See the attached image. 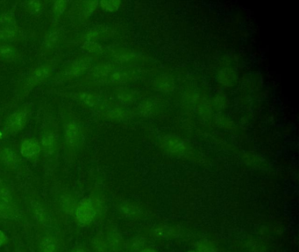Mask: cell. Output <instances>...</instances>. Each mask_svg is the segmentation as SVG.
<instances>
[{
    "label": "cell",
    "instance_id": "7c38bea8",
    "mask_svg": "<svg viewBox=\"0 0 299 252\" xmlns=\"http://www.w3.org/2000/svg\"><path fill=\"white\" fill-rule=\"evenodd\" d=\"M15 57V51L9 46L0 47V59L4 60H11Z\"/></svg>",
    "mask_w": 299,
    "mask_h": 252
},
{
    "label": "cell",
    "instance_id": "d6986e66",
    "mask_svg": "<svg viewBox=\"0 0 299 252\" xmlns=\"http://www.w3.org/2000/svg\"><path fill=\"white\" fill-rule=\"evenodd\" d=\"M84 48L90 52H96V51H99V49H100V47L98 44L92 42H88L87 43H85Z\"/></svg>",
    "mask_w": 299,
    "mask_h": 252
},
{
    "label": "cell",
    "instance_id": "ba28073f",
    "mask_svg": "<svg viewBox=\"0 0 299 252\" xmlns=\"http://www.w3.org/2000/svg\"><path fill=\"white\" fill-rule=\"evenodd\" d=\"M90 67V61L88 60H78L74 62L71 67V74L74 76L82 75Z\"/></svg>",
    "mask_w": 299,
    "mask_h": 252
},
{
    "label": "cell",
    "instance_id": "44dd1931",
    "mask_svg": "<svg viewBox=\"0 0 299 252\" xmlns=\"http://www.w3.org/2000/svg\"><path fill=\"white\" fill-rule=\"evenodd\" d=\"M80 99L83 100L84 102L87 103L89 105L92 106L94 104V98H92L90 95L83 94V96H81Z\"/></svg>",
    "mask_w": 299,
    "mask_h": 252
},
{
    "label": "cell",
    "instance_id": "4fadbf2b",
    "mask_svg": "<svg viewBox=\"0 0 299 252\" xmlns=\"http://www.w3.org/2000/svg\"><path fill=\"white\" fill-rule=\"evenodd\" d=\"M197 252H218V249L213 243L209 241H201L197 244Z\"/></svg>",
    "mask_w": 299,
    "mask_h": 252
},
{
    "label": "cell",
    "instance_id": "e0dca14e",
    "mask_svg": "<svg viewBox=\"0 0 299 252\" xmlns=\"http://www.w3.org/2000/svg\"><path fill=\"white\" fill-rule=\"evenodd\" d=\"M16 34L14 27H4L2 30H0V39H10L12 38Z\"/></svg>",
    "mask_w": 299,
    "mask_h": 252
},
{
    "label": "cell",
    "instance_id": "7402d4cb",
    "mask_svg": "<svg viewBox=\"0 0 299 252\" xmlns=\"http://www.w3.org/2000/svg\"><path fill=\"white\" fill-rule=\"evenodd\" d=\"M6 241H7L6 235L2 230H0V248L6 243Z\"/></svg>",
    "mask_w": 299,
    "mask_h": 252
},
{
    "label": "cell",
    "instance_id": "ffe728a7",
    "mask_svg": "<svg viewBox=\"0 0 299 252\" xmlns=\"http://www.w3.org/2000/svg\"><path fill=\"white\" fill-rule=\"evenodd\" d=\"M28 8L32 12H37L41 9V3L39 1H32L28 3Z\"/></svg>",
    "mask_w": 299,
    "mask_h": 252
},
{
    "label": "cell",
    "instance_id": "52a82bcc",
    "mask_svg": "<svg viewBox=\"0 0 299 252\" xmlns=\"http://www.w3.org/2000/svg\"><path fill=\"white\" fill-rule=\"evenodd\" d=\"M11 202V196L7 190L0 191V215L8 216L9 204Z\"/></svg>",
    "mask_w": 299,
    "mask_h": 252
},
{
    "label": "cell",
    "instance_id": "277c9868",
    "mask_svg": "<svg viewBox=\"0 0 299 252\" xmlns=\"http://www.w3.org/2000/svg\"><path fill=\"white\" fill-rule=\"evenodd\" d=\"M50 73H51V68L48 66H42V67L36 68L31 74L30 77H29V83L31 84L42 83L49 77Z\"/></svg>",
    "mask_w": 299,
    "mask_h": 252
},
{
    "label": "cell",
    "instance_id": "9a60e30c",
    "mask_svg": "<svg viewBox=\"0 0 299 252\" xmlns=\"http://www.w3.org/2000/svg\"><path fill=\"white\" fill-rule=\"evenodd\" d=\"M168 149L171 150L172 153H178V154H182L184 150V147L182 146L181 142H179V140H170Z\"/></svg>",
    "mask_w": 299,
    "mask_h": 252
},
{
    "label": "cell",
    "instance_id": "2e32d148",
    "mask_svg": "<svg viewBox=\"0 0 299 252\" xmlns=\"http://www.w3.org/2000/svg\"><path fill=\"white\" fill-rule=\"evenodd\" d=\"M97 4L98 2H83V5L81 6L83 14L90 15L97 7Z\"/></svg>",
    "mask_w": 299,
    "mask_h": 252
},
{
    "label": "cell",
    "instance_id": "8992f818",
    "mask_svg": "<svg viewBox=\"0 0 299 252\" xmlns=\"http://www.w3.org/2000/svg\"><path fill=\"white\" fill-rule=\"evenodd\" d=\"M58 136L54 132H49L42 137V145L48 151H52L57 145Z\"/></svg>",
    "mask_w": 299,
    "mask_h": 252
},
{
    "label": "cell",
    "instance_id": "3957f363",
    "mask_svg": "<svg viewBox=\"0 0 299 252\" xmlns=\"http://www.w3.org/2000/svg\"><path fill=\"white\" fill-rule=\"evenodd\" d=\"M41 151L38 142L34 140H25L21 145L20 152L25 158H32L37 156Z\"/></svg>",
    "mask_w": 299,
    "mask_h": 252
},
{
    "label": "cell",
    "instance_id": "484cf974",
    "mask_svg": "<svg viewBox=\"0 0 299 252\" xmlns=\"http://www.w3.org/2000/svg\"><path fill=\"white\" fill-rule=\"evenodd\" d=\"M0 183H1V179H0Z\"/></svg>",
    "mask_w": 299,
    "mask_h": 252
},
{
    "label": "cell",
    "instance_id": "9c48e42d",
    "mask_svg": "<svg viewBox=\"0 0 299 252\" xmlns=\"http://www.w3.org/2000/svg\"><path fill=\"white\" fill-rule=\"evenodd\" d=\"M57 244L55 238L44 237L41 243V252H57Z\"/></svg>",
    "mask_w": 299,
    "mask_h": 252
},
{
    "label": "cell",
    "instance_id": "ac0fdd59",
    "mask_svg": "<svg viewBox=\"0 0 299 252\" xmlns=\"http://www.w3.org/2000/svg\"><path fill=\"white\" fill-rule=\"evenodd\" d=\"M67 5H68V2H66V1H58L54 5V11L57 14H61L66 10Z\"/></svg>",
    "mask_w": 299,
    "mask_h": 252
},
{
    "label": "cell",
    "instance_id": "d4e9b609",
    "mask_svg": "<svg viewBox=\"0 0 299 252\" xmlns=\"http://www.w3.org/2000/svg\"><path fill=\"white\" fill-rule=\"evenodd\" d=\"M196 252V251H189V252Z\"/></svg>",
    "mask_w": 299,
    "mask_h": 252
},
{
    "label": "cell",
    "instance_id": "30bf717a",
    "mask_svg": "<svg viewBox=\"0 0 299 252\" xmlns=\"http://www.w3.org/2000/svg\"><path fill=\"white\" fill-rule=\"evenodd\" d=\"M61 205L62 208L64 209L68 214L74 215L75 210H76V201L73 199L71 196H63L61 201Z\"/></svg>",
    "mask_w": 299,
    "mask_h": 252
},
{
    "label": "cell",
    "instance_id": "7a4b0ae2",
    "mask_svg": "<svg viewBox=\"0 0 299 252\" xmlns=\"http://www.w3.org/2000/svg\"><path fill=\"white\" fill-rule=\"evenodd\" d=\"M27 113L25 111H18V112L12 114L9 117L7 122V129L11 133H16L22 130L27 123Z\"/></svg>",
    "mask_w": 299,
    "mask_h": 252
},
{
    "label": "cell",
    "instance_id": "5b68a950",
    "mask_svg": "<svg viewBox=\"0 0 299 252\" xmlns=\"http://www.w3.org/2000/svg\"><path fill=\"white\" fill-rule=\"evenodd\" d=\"M65 139L69 147H74L78 139V128L75 123H69L65 131Z\"/></svg>",
    "mask_w": 299,
    "mask_h": 252
},
{
    "label": "cell",
    "instance_id": "5bb4252c",
    "mask_svg": "<svg viewBox=\"0 0 299 252\" xmlns=\"http://www.w3.org/2000/svg\"><path fill=\"white\" fill-rule=\"evenodd\" d=\"M121 4L120 1H116V0H111V1H102L100 3L101 7L106 10V11H117Z\"/></svg>",
    "mask_w": 299,
    "mask_h": 252
},
{
    "label": "cell",
    "instance_id": "cb8c5ba5",
    "mask_svg": "<svg viewBox=\"0 0 299 252\" xmlns=\"http://www.w3.org/2000/svg\"><path fill=\"white\" fill-rule=\"evenodd\" d=\"M140 252H157L155 250L152 248H145L143 250H141Z\"/></svg>",
    "mask_w": 299,
    "mask_h": 252
},
{
    "label": "cell",
    "instance_id": "8fae6325",
    "mask_svg": "<svg viewBox=\"0 0 299 252\" xmlns=\"http://www.w3.org/2000/svg\"><path fill=\"white\" fill-rule=\"evenodd\" d=\"M1 157H2L3 161H4L7 166H11V167H14V166H16V165H17V163H18V158H17V156H16L15 153L12 152L11 150L5 149V150L3 151L2 153H1Z\"/></svg>",
    "mask_w": 299,
    "mask_h": 252
},
{
    "label": "cell",
    "instance_id": "603a6c76",
    "mask_svg": "<svg viewBox=\"0 0 299 252\" xmlns=\"http://www.w3.org/2000/svg\"><path fill=\"white\" fill-rule=\"evenodd\" d=\"M70 252H85V251L82 247H76V248L73 249Z\"/></svg>",
    "mask_w": 299,
    "mask_h": 252
},
{
    "label": "cell",
    "instance_id": "6da1fadb",
    "mask_svg": "<svg viewBox=\"0 0 299 252\" xmlns=\"http://www.w3.org/2000/svg\"><path fill=\"white\" fill-rule=\"evenodd\" d=\"M97 210L92 200L84 198L76 206L74 213L76 221L79 225L87 226L93 222Z\"/></svg>",
    "mask_w": 299,
    "mask_h": 252
}]
</instances>
